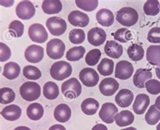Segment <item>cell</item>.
I'll use <instances>...</instances> for the list:
<instances>
[{
  "label": "cell",
  "mask_w": 160,
  "mask_h": 130,
  "mask_svg": "<svg viewBox=\"0 0 160 130\" xmlns=\"http://www.w3.org/2000/svg\"><path fill=\"white\" fill-rule=\"evenodd\" d=\"M119 83L114 78H106L102 79L99 86L100 93L106 96L114 94L119 89Z\"/></svg>",
  "instance_id": "cell-13"
},
{
  "label": "cell",
  "mask_w": 160,
  "mask_h": 130,
  "mask_svg": "<svg viewBox=\"0 0 160 130\" xmlns=\"http://www.w3.org/2000/svg\"><path fill=\"white\" fill-rule=\"evenodd\" d=\"M76 5L78 7L86 12H92L98 6L99 2L97 0L92 1H83V0H77L75 1Z\"/></svg>",
  "instance_id": "cell-41"
},
{
  "label": "cell",
  "mask_w": 160,
  "mask_h": 130,
  "mask_svg": "<svg viewBox=\"0 0 160 130\" xmlns=\"http://www.w3.org/2000/svg\"><path fill=\"white\" fill-rule=\"evenodd\" d=\"M99 103L95 99L88 98L84 100L81 104L82 111L87 115H93L98 111Z\"/></svg>",
  "instance_id": "cell-27"
},
{
  "label": "cell",
  "mask_w": 160,
  "mask_h": 130,
  "mask_svg": "<svg viewBox=\"0 0 160 130\" xmlns=\"http://www.w3.org/2000/svg\"><path fill=\"white\" fill-rule=\"evenodd\" d=\"M72 72V68L68 62L59 61L52 65L50 68V75L54 79L62 81L70 76Z\"/></svg>",
  "instance_id": "cell-2"
},
{
  "label": "cell",
  "mask_w": 160,
  "mask_h": 130,
  "mask_svg": "<svg viewBox=\"0 0 160 130\" xmlns=\"http://www.w3.org/2000/svg\"><path fill=\"white\" fill-rule=\"evenodd\" d=\"M49 130H66L65 127L63 126L62 125H59V124H56L52 125V127H50Z\"/></svg>",
  "instance_id": "cell-46"
},
{
  "label": "cell",
  "mask_w": 160,
  "mask_h": 130,
  "mask_svg": "<svg viewBox=\"0 0 160 130\" xmlns=\"http://www.w3.org/2000/svg\"><path fill=\"white\" fill-rule=\"evenodd\" d=\"M155 106L156 107L158 110L160 111V96H159L155 100Z\"/></svg>",
  "instance_id": "cell-48"
},
{
  "label": "cell",
  "mask_w": 160,
  "mask_h": 130,
  "mask_svg": "<svg viewBox=\"0 0 160 130\" xmlns=\"http://www.w3.org/2000/svg\"><path fill=\"white\" fill-rule=\"evenodd\" d=\"M28 36L32 41L37 43H43L48 40V34L43 25L35 23L28 28Z\"/></svg>",
  "instance_id": "cell-7"
},
{
  "label": "cell",
  "mask_w": 160,
  "mask_h": 130,
  "mask_svg": "<svg viewBox=\"0 0 160 130\" xmlns=\"http://www.w3.org/2000/svg\"><path fill=\"white\" fill-rule=\"evenodd\" d=\"M155 73H156L157 77L160 79V67L155 68Z\"/></svg>",
  "instance_id": "cell-50"
},
{
  "label": "cell",
  "mask_w": 160,
  "mask_h": 130,
  "mask_svg": "<svg viewBox=\"0 0 160 130\" xmlns=\"http://www.w3.org/2000/svg\"><path fill=\"white\" fill-rule=\"evenodd\" d=\"M134 67L128 61H120L117 63L115 70V77L120 79H128L132 75Z\"/></svg>",
  "instance_id": "cell-11"
},
{
  "label": "cell",
  "mask_w": 160,
  "mask_h": 130,
  "mask_svg": "<svg viewBox=\"0 0 160 130\" xmlns=\"http://www.w3.org/2000/svg\"><path fill=\"white\" fill-rule=\"evenodd\" d=\"M147 60L151 65L160 67V45H151L147 50Z\"/></svg>",
  "instance_id": "cell-26"
},
{
  "label": "cell",
  "mask_w": 160,
  "mask_h": 130,
  "mask_svg": "<svg viewBox=\"0 0 160 130\" xmlns=\"http://www.w3.org/2000/svg\"><path fill=\"white\" fill-rule=\"evenodd\" d=\"M69 40L74 45L81 44L85 40V33L82 29H72L69 33Z\"/></svg>",
  "instance_id": "cell-37"
},
{
  "label": "cell",
  "mask_w": 160,
  "mask_h": 130,
  "mask_svg": "<svg viewBox=\"0 0 160 130\" xmlns=\"http://www.w3.org/2000/svg\"><path fill=\"white\" fill-rule=\"evenodd\" d=\"M143 10L147 16H156L160 12V3L157 0L147 1L143 6Z\"/></svg>",
  "instance_id": "cell-34"
},
{
  "label": "cell",
  "mask_w": 160,
  "mask_h": 130,
  "mask_svg": "<svg viewBox=\"0 0 160 130\" xmlns=\"http://www.w3.org/2000/svg\"><path fill=\"white\" fill-rule=\"evenodd\" d=\"M14 130H31V129L26 126H19V127L16 128Z\"/></svg>",
  "instance_id": "cell-49"
},
{
  "label": "cell",
  "mask_w": 160,
  "mask_h": 130,
  "mask_svg": "<svg viewBox=\"0 0 160 130\" xmlns=\"http://www.w3.org/2000/svg\"><path fill=\"white\" fill-rule=\"evenodd\" d=\"M43 93L45 97L49 100H55L59 96V88L53 82H48L43 86Z\"/></svg>",
  "instance_id": "cell-29"
},
{
  "label": "cell",
  "mask_w": 160,
  "mask_h": 130,
  "mask_svg": "<svg viewBox=\"0 0 160 130\" xmlns=\"http://www.w3.org/2000/svg\"><path fill=\"white\" fill-rule=\"evenodd\" d=\"M86 52L85 48L82 46L74 47L70 49L66 53V59L70 61H77L84 57Z\"/></svg>",
  "instance_id": "cell-32"
},
{
  "label": "cell",
  "mask_w": 160,
  "mask_h": 130,
  "mask_svg": "<svg viewBox=\"0 0 160 130\" xmlns=\"http://www.w3.org/2000/svg\"><path fill=\"white\" fill-rule=\"evenodd\" d=\"M27 114L30 119L32 121H38L41 119L43 116L44 108L39 103H32L27 107Z\"/></svg>",
  "instance_id": "cell-28"
},
{
  "label": "cell",
  "mask_w": 160,
  "mask_h": 130,
  "mask_svg": "<svg viewBox=\"0 0 160 130\" xmlns=\"http://www.w3.org/2000/svg\"><path fill=\"white\" fill-rule=\"evenodd\" d=\"M35 7L30 1H22L18 3L16 8V13L20 19L26 20L32 18L35 14Z\"/></svg>",
  "instance_id": "cell-8"
},
{
  "label": "cell",
  "mask_w": 160,
  "mask_h": 130,
  "mask_svg": "<svg viewBox=\"0 0 160 130\" xmlns=\"http://www.w3.org/2000/svg\"><path fill=\"white\" fill-rule=\"evenodd\" d=\"M145 88L147 92L152 95L160 93V82L155 79H151L145 82Z\"/></svg>",
  "instance_id": "cell-42"
},
{
  "label": "cell",
  "mask_w": 160,
  "mask_h": 130,
  "mask_svg": "<svg viewBox=\"0 0 160 130\" xmlns=\"http://www.w3.org/2000/svg\"><path fill=\"white\" fill-rule=\"evenodd\" d=\"M72 111L70 108L66 104H58L54 110V118L60 123H66L71 117Z\"/></svg>",
  "instance_id": "cell-20"
},
{
  "label": "cell",
  "mask_w": 160,
  "mask_h": 130,
  "mask_svg": "<svg viewBox=\"0 0 160 130\" xmlns=\"http://www.w3.org/2000/svg\"><path fill=\"white\" fill-rule=\"evenodd\" d=\"M1 5L4 7H11L13 3H14V1H1Z\"/></svg>",
  "instance_id": "cell-47"
},
{
  "label": "cell",
  "mask_w": 160,
  "mask_h": 130,
  "mask_svg": "<svg viewBox=\"0 0 160 130\" xmlns=\"http://www.w3.org/2000/svg\"><path fill=\"white\" fill-rule=\"evenodd\" d=\"M62 92L66 98L69 99H77L82 93V86L77 78H72L63 82Z\"/></svg>",
  "instance_id": "cell-4"
},
{
  "label": "cell",
  "mask_w": 160,
  "mask_h": 130,
  "mask_svg": "<svg viewBox=\"0 0 160 130\" xmlns=\"http://www.w3.org/2000/svg\"><path fill=\"white\" fill-rule=\"evenodd\" d=\"M152 78L151 70L145 68L138 69L133 76V84L138 89L145 88V82Z\"/></svg>",
  "instance_id": "cell-16"
},
{
  "label": "cell",
  "mask_w": 160,
  "mask_h": 130,
  "mask_svg": "<svg viewBox=\"0 0 160 130\" xmlns=\"http://www.w3.org/2000/svg\"><path fill=\"white\" fill-rule=\"evenodd\" d=\"M114 39L120 42V43H125L132 39V33L128 28H120L117 30L113 34Z\"/></svg>",
  "instance_id": "cell-39"
},
{
  "label": "cell",
  "mask_w": 160,
  "mask_h": 130,
  "mask_svg": "<svg viewBox=\"0 0 160 130\" xmlns=\"http://www.w3.org/2000/svg\"><path fill=\"white\" fill-rule=\"evenodd\" d=\"M46 26L52 35L58 36L64 34L67 28L66 21L57 16L49 18L46 21Z\"/></svg>",
  "instance_id": "cell-6"
},
{
  "label": "cell",
  "mask_w": 160,
  "mask_h": 130,
  "mask_svg": "<svg viewBox=\"0 0 160 130\" xmlns=\"http://www.w3.org/2000/svg\"><path fill=\"white\" fill-rule=\"evenodd\" d=\"M91 130H108V128L103 124H97Z\"/></svg>",
  "instance_id": "cell-45"
},
{
  "label": "cell",
  "mask_w": 160,
  "mask_h": 130,
  "mask_svg": "<svg viewBox=\"0 0 160 130\" xmlns=\"http://www.w3.org/2000/svg\"><path fill=\"white\" fill-rule=\"evenodd\" d=\"M24 57L27 61L30 63H39L43 59L44 49L41 46L31 45L25 50Z\"/></svg>",
  "instance_id": "cell-12"
},
{
  "label": "cell",
  "mask_w": 160,
  "mask_h": 130,
  "mask_svg": "<svg viewBox=\"0 0 160 130\" xmlns=\"http://www.w3.org/2000/svg\"><path fill=\"white\" fill-rule=\"evenodd\" d=\"M0 61L2 62L9 60L11 57L12 53L10 47L5 43H0Z\"/></svg>",
  "instance_id": "cell-44"
},
{
  "label": "cell",
  "mask_w": 160,
  "mask_h": 130,
  "mask_svg": "<svg viewBox=\"0 0 160 130\" xmlns=\"http://www.w3.org/2000/svg\"><path fill=\"white\" fill-rule=\"evenodd\" d=\"M9 32L10 35L16 38H20L24 34V24L19 20H14L9 25Z\"/></svg>",
  "instance_id": "cell-38"
},
{
  "label": "cell",
  "mask_w": 160,
  "mask_h": 130,
  "mask_svg": "<svg viewBox=\"0 0 160 130\" xmlns=\"http://www.w3.org/2000/svg\"><path fill=\"white\" fill-rule=\"evenodd\" d=\"M147 40L151 43H160V28H152L148 32Z\"/></svg>",
  "instance_id": "cell-43"
},
{
  "label": "cell",
  "mask_w": 160,
  "mask_h": 130,
  "mask_svg": "<svg viewBox=\"0 0 160 130\" xmlns=\"http://www.w3.org/2000/svg\"><path fill=\"white\" fill-rule=\"evenodd\" d=\"M157 130H160V123L157 125V128H156Z\"/></svg>",
  "instance_id": "cell-52"
},
{
  "label": "cell",
  "mask_w": 160,
  "mask_h": 130,
  "mask_svg": "<svg viewBox=\"0 0 160 130\" xmlns=\"http://www.w3.org/2000/svg\"><path fill=\"white\" fill-rule=\"evenodd\" d=\"M102 56V52L99 49H92L87 53L85 56V62L88 65L94 66L98 64Z\"/></svg>",
  "instance_id": "cell-40"
},
{
  "label": "cell",
  "mask_w": 160,
  "mask_h": 130,
  "mask_svg": "<svg viewBox=\"0 0 160 130\" xmlns=\"http://www.w3.org/2000/svg\"><path fill=\"white\" fill-rule=\"evenodd\" d=\"M106 38L107 35L106 31L101 28L95 27L91 29L88 32V41L91 45L95 46V47L103 45L106 41Z\"/></svg>",
  "instance_id": "cell-14"
},
{
  "label": "cell",
  "mask_w": 160,
  "mask_h": 130,
  "mask_svg": "<svg viewBox=\"0 0 160 130\" xmlns=\"http://www.w3.org/2000/svg\"><path fill=\"white\" fill-rule=\"evenodd\" d=\"M20 94L27 101H34L40 97L41 87L37 82H27L20 87Z\"/></svg>",
  "instance_id": "cell-3"
},
{
  "label": "cell",
  "mask_w": 160,
  "mask_h": 130,
  "mask_svg": "<svg viewBox=\"0 0 160 130\" xmlns=\"http://www.w3.org/2000/svg\"><path fill=\"white\" fill-rule=\"evenodd\" d=\"M98 22L105 27H109L114 22V16L111 10L108 9H101L96 14Z\"/></svg>",
  "instance_id": "cell-21"
},
{
  "label": "cell",
  "mask_w": 160,
  "mask_h": 130,
  "mask_svg": "<svg viewBox=\"0 0 160 130\" xmlns=\"http://www.w3.org/2000/svg\"><path fill=\"white\" fill-rule=\"evenodd\" d=\"M68 22L74 26L86 27L89 23V18L87 14L78 10L71 12L68 17Z\"/></svg>",
  "instance_id": "cell-15"
},
{
  "label": "cell",
  "mask_w": 160,
  "mask_h": 130,
  "mask_svg": "<svg viewBox=\"0 0 160 130\" xmlns=\"http://www.w3.org/2000/svg\"><path fill=\"white\" fill-rule=\"evenodd\" d=\"M114 121L119 127H125L131 125L134 121V116L132 113L128 110L122 111L114 116Z\"/></svg>",
  "instance_id": "cell-23"
},
{
  "label": "cell",
  "mask_w": 160,
  "mask_h": 130,
  "mask_svg": "<svg viewBox=\"0 0 160 130\" xmlns=\"http://www.w3.org/2000/svg\"><path fill=\"white\" fill-rule=\"evenodd\" d=\"M20 74V67L15 62L10 61L7 63L3 67V75L6 78L10 79H14L17 78Z\"/></svg>",
  "instance_id": "cell-24"
},
{
  "label": "cell",
  "mask_w": 160,
  "mask_h": 130,
  "mask_svg": "<svg viewBox=\"0 0 160 130\" xmlns=\"http://www.w3.org/2000/svg\"><path fill=\"white\" fill-rule=\"evenodd\" d=\"M66 46L62 40L59 39H53L47 44L46 52L49 57L52 60H59L64 55Z\"/></svg>",
  "instance_id": "cell-5"
},
{
  "label": "cell",
  "mask_w": 160,
  "mask_h": 130,
  "mask_svg": "<svg viewBox=\"0 0 160 130\" xmlns=\"http://www.w3.org/2000/svg\"><path fill=\"white\" fill-rule=\"evenodd\" d=\"M16 98L15 92L12 89L4 87L0 89V103L7 104L14 101Z\"/></svg>",
  "instance_id": "cell-35"
},
{
  "label": "cell",
  "mask_w": 160,
  "mask_h": 130,
  "mask_svg": "<svg viewBox=\"0 0 160 130\" xmlns=\"http://www.w3.org/2000/svg\"><path fill=\"white\" fill-rule=\"evenodd\" d=\"M41 7L45 14H58L62 10V3L59 0H45L42 3Z\"/></svg>",
  "instance_id": "cell-25"
},
{
  "label": "cell",
  "mask_w": 160,
  "mask_h": 130,
  "mask_svg": "<svg viewBox=\"0 0 160 130\" xmlns=\"http://www.w3.org/2000/svg\"><path fill=\"white\" fill-rule=\"evenodd\" d=\"M79 78L84 85L90 88L95 86L99 80L98 72L90 68L82 69L79 73Z\"/></svg>",
  "instance_id": "cell-9"
},
{
  "label": "cell",
  "mask_w": 160,
  "mask_h": 130,
  "mask_svg": "<svg viewBox=\"0 0 160 130\" xmlns=\"http://www.w3.org/2000/svg\"><path fill=\"white\" fill-rule=\"evenodd\" d=\"M114 68L113 60L108 58H103L98 66V70L103 76H109L112 74Z\"/></svg>",
  "instance_id": "cell-31"
},
{
  "label": "cell",
  "mask_w": 160,
  "mask_h": 130,
  "mask_svg": "<svg viewBox=\"0 0 160 130\" xmlns=\"http://www.w3.org/2000/svg\"><path fill=\"white\" fill-rule=\"evenodd\" d=\"M23 75L27 79L31 80H37L42 76L40 70L33 65L25 66L23 69Z\"/></svg>",
  "instance_id": "cell-36"
},
{
  "label": "cell",
  "mask_w": 160,
  "mask_h": 130,
  "mask_svg": "<svg viewBox=\"0 0 160 130\" xmlns=\"http://www.w3.org/2000/svg\"><path fill=\"white\" fill-rule=\"evenodd\" d=\"M1 114L4 119L14 121L20 119L22 114V109L21 108L16 104H10L3 108Z\"/></svg>",
  "instance_id": "cell-22"
},
{
  "label": "cell",
  "mask_w": 160,
  "mask_h": 130,
  "mask_svg": "<svg viewBox=\"0 0 160 130\" xmlns=\"http://www.w3.org/2000/svg\"><path fill=\"white\" fill-rule=\"evenodd\" d=\"M146 122L150 125H156L160 120V111L155 107V104L151 105L145 114Z\"/></svg>",
  "instance_id": "cell-33"
},
{
  "label": "cell",
  "mask_w": 160,
  "mask_h": 130,
  "mask_svg": "<svg viewBox=\"0 0 160 130\" xmlns=\"http://www.w3.org/2000/svg\"><path fill=\"white\" fill-rule=\"evenodd\" d=\"M121 130H137L136 128H134L133 127H129V128H124V129H122Z\"/></svg>",
  "instance_id": "cell-51"
},
{
  "label": "cell",
  "mask_w": 160,
  "mask_h": 130,
  "mask_svg": "<svg viewBox=\"0 0 160 130\" xmlns=\"http://www.w3.org/2000/svg\"><path fill=\"white\" fill-rule=\"evenodd\" d=\"M118 113V109L112 103H104L99 113L100 119L108 124L112 123L114 121V116Z\"/></svg>",
  "instance_id": "cell-10"
},
{
  "label": "cell",
  "mask_w": 160,
  "mask_h": 130,
  "mask_svg": "<svg viewBox=\"0 0 160 130\" xmlns=\"http://www.w3.org/2000/svg\"><path fill=\"white\" fill-rule=\"evenodd\" d=\"M134 94L131 90L128 89H122L115 97V101L118 105L122 108H126L132 104Z\"/></svg>",
  "instance_id": "cell-19"
},
{
  "label": "cell",
  "mask_w": 160,
  "mask_h": 130,
  "mask_svg": "<svg viewBox=\"0 0 160 130\" xmlns=\"http://www.w3.org/2000/svg\"><path fill=\"white\" fill-rule=\"evenodd\" d=\"M127 53L129 58L134 61H141L144 57L145 51L141 45L132 44L127 49Z\"/></svg>",
  "instance_id": "cell-30"
},
{
  "label": "cell",
  "mask_w": 160,
  "mask_h": 130,
  "mask_svg": "<svg viewBox=\"0 0 160 130\" xmlns=\"http://www.w3.org/2000/svg\"><path fill=\"white\" fill-rule=\"evenodd\" d=\"M104 51L106 55L113 59H118L123 53L122 45L115 41H108L104 47Z\"/></svg>",
  "instance_id": "cell-18"
},
{
  "label": "cell",
  "mask_w": 160,
  "mask_h": 130,
  "mask_svg": "<svg viewBox=\"0 0 160 130\" xmlns=\"http://www.w3.org/2000/svg\"><path fill=\"white\" fill-rule=\"evenodd\" d=\"M138 12L132 7H122L116 13V20L124 26L130 27L134 26L138 22Z\"/></svg>",
  "instance_id": "cell-1"
},
{
  "label": "cell",
  "mask_w": 160,
  "mask_h": 130,
  "mask_svg": "<svg viewBox=\"0 0 160 130\" xmlns=\"http://www.w3.org/2000/svg\"><path fill=\"white\" fill-rule=\"evenodd\" d=\"M149 104V96L145 94H139L136 96L133 103L132 109L137 115H142L145 113Z\"/></svg>",
  "instance_id": "cell-17"
}]
</instances>
